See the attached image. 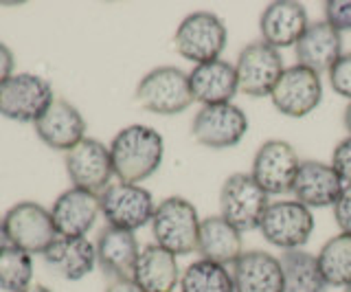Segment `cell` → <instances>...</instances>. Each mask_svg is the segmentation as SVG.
Instances as JSON below:
<instances>
[{
  "label": "cell",
  "mask_w": 351,
  "mask_h": 292,
  "mask_svg": "<svg viewBox=\"0 0 351 292\" xmlns=\"http://www.w3.org/2000/svg\"><path fill=\"white\" fill-rule=\"evenodd\" d=\"M104 292H145L134 279H112Z\"/></svg>",
  "instance_id": "cell-35"
},
{
  "label": "cell",
  "mask_w": 351,
  "mask_h": 292,
  "mask_svg": "<svg viewBox=\"0 0 351 292\" xmlns=\"http://www.w3.org/2000/svg\"><path fill=\"white\" fill-rule=\"evenodd\" d=\"M9 246V240H7V233H5V224H3V218H0V251Z\"/></svg>",
  "instance_id": "cell-37"
},
{
  "label": "cell",
  "mask_w": 351,
  "mask_h": 292,
  "mask_svg": "<svg viewBox=\"0 0 351 292\" xmlns=\"http://www.w3.org/2000/svg\"><path fill=\"white\" fill-rule=\"evenodd\" d=\"M332 167L345 185H351V136L343 138L332 152Z\"/></svg>",
  "instance_id": "cell-32"
},
{
  "label": "cell",
  "mask_w": 351,
  "mask_h": 292,
  "mask_svg": "<svg viewBox=\"0 0 351 292\" xmlns=\"http://www.w3.org/2000/svg\"><path fill=\"white\" fill-rule=\"evenodd\" d=\"M301 158L299 152L281 138H270L255 152L250 165V176L268 196H285L292 193Z\"/></svg>",
  "instance_id": "cell-8"
},
{
  "label": "cell",
  "mask_w": 351,
  "mask_h": 292,
  "mask_svg": "<svg viewBox=\"0 0 351 292\" xmlns=\"http://www.w3.org/2000/svg\"><path fill=\"white\" fill-rule=\"evenodd\" d=\"M202 218L191 200L182 196H169L156 204L152 218V235L154 244L176 257L197 253V240H200Z\"/></svg>",
  "instance_id": "cell-2"
},
{
  "label": "cell",
  "mask_w": 351,
  "mask_h": 292,
  "mask_svg": "<svg viewBox=\"0 0 351 292\" xmlns=\"http://www.w3.org/2000/svg\"><path fill=\"white\" fill-rule=\"evenodd\" d=\"M279 259L283 268V292H327L329 284L314 253L299 248L285 251Z\"/></svg>",
  "instance_id": "cell-26"
},
{
  "label": "cell",
  "mask_w": 351,
  "mask_h": 292,
  "mask_svg": "<svg viewBox=\"0 0 351 292\" xmlns=\"http://www.w3.org/2000/svg\"><path fill=\"white\" fill-rule=\"evenodd\" d=\"M66 174H69L73 187L86 189L93 193H104L112 185V158L110 147L97 138H84L71 152H66Z\"/></svg>",
  "instance_id": "cell-14"
},
{
  "label": "cell",
  "mask_w": 351,
  "mask_h": 292,
  "mask_svg": "<svg viewBox=\"0 0 351 292\" xmlns=\"http://www.w3.org/2000/svg\"><path fill=\"white\" fill-rule=\"evenodd\" d=\"M270 207V196L244 171L228 176L219 189V215L239 233L255 231Z\"/></svg>",
  "instance_id": "cell-5"
},
{
  "label": "cell",
  "mask_w": 351,
  "mask_h": 292,
  "mask_svg": "<svg viewBox=\"0 0 351 292\" xmlns=\"http://www.w3.org/2000/svg\"><path fill=\"white\" fill-rule=\"evenodd\" d=\"M180 275L178 257L158 244H147L141 248L132 279L145 292H173L180 286Z\"/></svg>",
  "instance_id": "cell-25"
},
{
  "label": "cell",
  "mask_w": 351,
  "mask_h": 292,
  "mask_svg": "<svg viewBox=\"0 0 351 292\" xmlns=\"http://www.w3.org/2000/svg\"><path fill=\"white\" fill-rule=\"evenodd\" d=\"M270 101L283 117L303 119L312 114L323 101L321 75L301 66V64L285 66L277 86L270 93Z\"/></svg>",
  "instance_id": "cell-13"
},
{
  "label": "cell",
  "mask_w": 351,
  "mask_h": 292,
  "mask_svg": "<svg viewBox=\"0 0 351 292\" xmlns=\"http://www.w3.org/2000/svg\"><path fill=\"white\" fill-rule=\"evenodd\" d=\"M343 292H351V286H347V288H343Z\"/></svg>",
  "instance_id": "cell-39"
},
{
  "label": "cell",
  "mask_w": 351,
  "mask_h": 292,
  "mask_svg": "<svg viewBox=\"0 0 351 292\" xmlns=\"http://www.w3.org/2000/svg\"><path fill=\"white\" fill-rule=\"evenodd\" d=\"M99 200H101V213L108 220V226L132 233L152 224L154 211H156L152 191L132 182H112L104 193H99Z\"/></svg>",
  "instance_id": "cell-9"
},
{
  "label": "cell",
  "mask_w": 351,
  "mask_h": 292,
  "mask_svg": "<svg viewBox=\"0 0 351 292\" xmlns=\"http://www.w3.org/2000/svg\"><path fill=\"white\" fill-rule=\"evenodd\" d=\"M33 262L31 255L16 246H7L0 251V290L20 292L31 286Z\"/></svg>",
  "instance_id": "cell-29"
},
{
  "label": "cell",
  "mask_w": 351,
  "mask_h": 292,
  "mask_svg": "<svg viewBox=\"0 0 351 292\" xmlns=\"http://www.w3.org/2000/svg\"><path fill=\"white\" fill-rule=\"evenodd\" d=\"M314 213L299 200H277L270 207L259 224V233L268 244L281 251H299L314 233Z\"/></svg>",
  "instance_id": "cell-6"
},
{
  "label": "cell",
  "mask_w": 351,
  "mask_h": 292,
  "mask_svg": "<svg viewBox=\"0 0 351 292\" xmlns=\"http://www.w3.org/2000/svg\"><path fill=\"white\" fill-rule=\"evenodd\" d=\"M230 273L235 292H283L281 259L266 251H244Z\"/></svg>",
  "instance_id": "cell-22"
},
{
  "label": "cell",
  "mask_w": 351,
  "mask_h": 292,
  "mask_svg": "<svg viewBox=\"0 0 351 292\" xmlns=\"http://www.w3.org/2000/svg\"><path fill=\"white\" fill-rule=\"evenodd\" d=\"M343 123H345V130H347L349 136H351V101L347 104L345 112H343Z\"/></svg>",
  "instance_id": "cell-36"
},
{
  "label": "cell",
  "mask_w": 351,
  "mask_h": 292,
  "mask_svg": "<svg viewBox=\"0 0 351 292\" xmlns=\"http://www.w3.org/2000/svg\"><path fill=\"white\" fill-rule=\"evenodd\" d=\"M97 264L106 275L112 279H132L138 262L141 248L138 240L132 231L106 226L97 237Z\"/></svg>",
  "instance_id": "cell-19"
},
{
  "label": "cell",
  "mask_w": 351,
  "mask_h": 292,
  "mask_svg": "<svg viewBox=\"0 0 351 292\" xmlns=\"http://www.w3.org/2000/svg\"><path fill=\"white\" fill-rule=\"evenodd\" d=\"M193 99L202 106L215 104H233V97L239 93L235 64L226 60H213L193 66L189 73Z\"/></svg>",
  "instance_id": "cell-20"
},
{
  "label": "cell",
  "mask_w": 351,
  "mask_h": 292,
  "mask_svg": "<svg viewBox=\"0 0 351 292\" xmlns=\"http://www.w3.org/2000/svg\"><path fill=\"white\" fill-rule=\"evenodd\" d=\"M334 218L340 233L351 235V185H345L343 196L334 204Z\"/></svg>",
  "instance_id": "cell-33"
},
{
  "label": "cell",
  "mask_w": 351,
  "mask_h": 292,
  "mask_svg": "<svg viewBox=\"0 0 351 292\" xmlns=\"http://www.w3.org/2000/svg\"><path fill=\"white\" fill-rule=\"evenodd\" d=\"M248 132V117L235 104L202 106L191 121V134L202 147L228 149L244 141Z\"/></svg>",
  "instance_id": "cell-11"
},
{
  "label": "cell",
  "mask_w": 351,
  "mask_h": 292,
  "mask_svg": "<svg viewBox=\"0 0 351 292\" xmlns=\"http://www.w3.org/2000/svg\"><path fill=\"white\" fill-rule=\"evenodd\" d=\"M325 23L332 25L338 34L351 31V0H329V3H325Z\"/></svg>",
  "instance_id": "cell-31"
},
{
  "label": "cell",
  "mask_w": 351,
  "mask_h": 292,
  "mask_svg": "<svg viewBox=\"0 0 351 292\" xmlns=\"http://www.w3.org/2000/svg\"><path fill=\"white\" fill-rule=\"evenodd\" d=\"M197 253L208 262L233 266L244 253V240L233 224H228L222 215H208L200 224V240H197Z\"/></svg>",
  "instance_id": "cell-24"
},
{
  "label": "cell",
  "mask_w": 351,
  "mask_h": 292,
  "mask_svg": "<svg viewBox=\"0 0 351 292\" xmlns=\"http://www.w3.org/2000/svg\"><path fill=\"white\" fill-rule=\"evenodd\" d=\"M283 71L285 66H283L281 51L272 49L261 40L250 42V45H246L239 51L235 62L239 93L252 97V99L270 97Z\"/></svg>",
  "instance_id": "cell-12"
},
{
  "label": "cell",
  "mask_w": 351,
  "mask_h": 292,
  "mask_svg": "<svg viewBox=\"0 0 351 292\" xmlns=\"http://www.w3.org/2000/svg\"><path fill=\"white\" fill-rule=\"evenodd\" d=\"M136 101L152 114L173 117L195 104L189 73L178 66H156L136 86Z\"/></svg>",
  "instance_id": "cell-3"
},
{
  "label": "cell",
  "mask_w": 351,
  "mask_h": 292,
  "mask_svg": "<svg viewBox=\"0 0 351 292\" xmlns=\"http://www.w3.org/2000/svg\"><path fill=\"white\" fill-rule=\"evenodd\" d=\"M14 64H16L14 53H11V49L7 45L0 42V84L14 75Z\"/></svg>",
  "instance_id": "cell-34"
},
{
  "label": "cell",
  "mask_w": 351,
  "mask_h": 292,
  "mask_svg": "<svg viewBox=\"0 0 351 292\" xmlns=\"http://www.w3.org/2000/svg\"><path fill=\"white\" fill-rule=\"evenodd\" d=\"M318 266L325 281L334 288L351 286V235L338 233L321 246L316 253Z\"/></svg>",
  "instance_id": "cell-27"
},
{
  "label": "cell",
  "mask_w": 351,
  "mask_h": 292,
  "mask_svg": "<svg viewBox=\"0 0 351 292\" xmlns=\"http://www.w3.org/2000/svg\"><path fill=\"white\" fill-rule=\"evenodd\" d=\"M310 27L307 9L296 0H277L266 5L259 16V34L261 42H266L272 49H290Z\"/></svg>",
  "instance_id": "cell-16"
},
{
  "label": "cell",
  "mask_w": 351,
  "mask_h": 292,
  "mask_svg": "<svg viewBox=\"0 0 351 292\" xmlns=\"http://www.w3.org/2000/svg\"><path fill=\"white\" fill-rule=\"evenodd\" d=\"M99 213H101V200L99 193L71 187L60 193L53 202L51 218L58 235L64 237H86L93 229Z\"/></svg>",
  "instance_id": "cell-17"
},
{
  "label": "cell",
  "mask_w": 351,
  "mask_h": 292,
  "mask_svg": "<svg viewBox=\"0 0 351 292\" xmlns=\"http://www.w3.org/2000/svg\"><path fill=\"white\" fill-rule=\"evenodd\" d=\"M36 134L44 145L71 152L86 138V121L71 101L55 99L36 121Z\"/></svg>",
  "instance_id": "cell-18"
},
{
  "label": "cell",
  "mask_w": 351,
  "mask_h": 292,
  "mask_svg": "<svg viewBox=\"0 0 351 292\" xmlns=\"http://www.w3.org/2000/svg\"><path fill=\"white\" fill-rule=\"evenodd\" d=\"M228 42L224 20L213 12H193L180 20L173 34L176 53L193 66L222 58Z\"/></svg>",
  "instance_id": "cell-4"
},
{
  "label": "cell",
  "mask_w": 351,
  "mask_h": 292,
  "mask_svg": "<svg viewBox=\"0 0 351 292\" xmlns=\"http://www.w3.org/2000/svg\"><path fill=\"white\" fill-rule=\"evenodd\" d=\"M55 101L51 84L33 73H18L0 84V114L20 123H36Z\"/></svg>",
  "instance_id": "cell-7"
},
{
  "label": "cell",
  "mask_w": 351,
  "mask_h": 292,
  "mask_svg": "<svg viewBox=\"0 0 351 292\" xmlns=\"http://www.w3.org/2000/svg\"><path fill=\"white\" fill-rule=\"evenodd\" d=\"M42 257L49 268L69 281L84 279L97 266V248L88 237L58 235L55 242L42 253Z\"/></svg>",
  "instance_id": "cell-23"
},
{
  "label": "cell",
  "mask_w": 351,
  "mask_h": 292,
  "mask_svg": "<svg viewBox=\"0 0 351 292\" xmlns=\"http://www.w3.org/2000/svg\"><path fill=\"white\" fill-rule=\"evenodd\" d=\"M345 182L340 180L332 163L323 160H301L299 174H296L292 198L305 204L307 209H327L334 207L343 196Z\"/></svg>",
  "instance_id": "cell-15"
},
{
  "label": "cell",
  "mask_w": 351,
  "mask_h": 292,
  "mask_svg": "<svg viewBox=\"0 0 351 292\" xmlns=\"http://www.w3.org/2000/svg\"><path fill=\"white\" fill-rule=\"evenodd\" d=\"M294 53L296 64L318 75L327 73L343 56V34H338L325 20H316V23H310L303 38L296 42Z\"/></svg>",
  "instance_id": "cell-21"
},
{
  "label": "cell",
  "mask_w": 351,
  "mask_h": 292,
  "mask_svg": "<svg viewBox=\"0 0 351 292\" xmlns=\"http://www.w3.org/2000/svg\"><path fill=\"white\" fill-rule=\"evenodd\" d=\"M20 292H51V290L47 286H29L25 290H20Z\"/></svg>",
  "instance_id": "cell-38"
},
{
  "label": "cell",
  "mask_w": 351,
  "mask_h": 292,
  "mask_svg": "<svg viewBox=\"0 0 351 292\" xmlns=\"http://www.w3.org/2000/svg\"><path fill=\"white\" fill-rule=\"evenodd\" d=\"M180 292H235L233 273L228 266L200 257L182 270Z\"/></svg>",
  "instance_id": "cell-28"
},
{
  "label": "cell",
  "mask_w": 351,
  "mask_h": 292,
  "mask_svg": "<svg viewBox=\"0 0 351 292\" xmlns=\"http://www.w3.org/2000/svg\"><path fill=\"white\" fill-rule=\"evenodd\" d=\"M108 147L114 176L119 182H132V185L152 178L165 158V141L160 132L143 123L119 130Z\"/></svg>",
  "instance_id": "cell-1"
},
{
  "label": "cell",
  "mask_w": 351,
  "mask_h": 292,
  "mask_svg": "<svg viewBox=\"0 0 351 292\" xmlns=\"http://www.w3.org/2000/svg\"><path fill=\"white\" fill-rule=\"evenodd\" d=\"M5 233L11 246L29 255L44 253L55 242L58 231L51 218V211L38 202H18L3 215Z\"/></svg>",
  "instance_id": "cell-10"
},
{
  "label": "cell",
  "mask_w": 351,
  "mask_h": 292,
  "mask_svg": "<svg viewBox=\"0 0 351 292\" xmlns=\"http://www.w3.org/2000/svg\"><path fill=\"white\" fill-rule=\"evenodd\" d=\"M327 77L332 90L351 101V53H343L334 62V66L327 71Z\"/></svg>",
  "instance_id": "cell-30"
}]
</instances>
